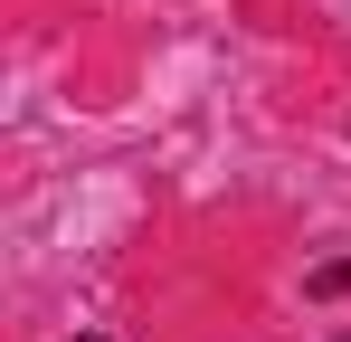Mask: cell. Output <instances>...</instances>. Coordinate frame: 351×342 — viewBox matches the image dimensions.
<instances>
[{"mask_svg":"<svg viewBox=\"0 0 351 342\" xmlns=\"http://www.w3.org/2000/svg\"><path fill=\"white\" fill-rule=\"evenodd\" d=\"M76 342H105V333H76Z\"/></svg>","mask_w":351,"mask_h":342,"instance_id":"cell-1","label":"cell"},{"mask_svg":"<svg viewBox=\"0 0 351 342\" xmlns=\"http://www.w3.org/2000/svg\"><path fill=\"white\" fill-rule=\"evenodd\" d=\"M332 342H351V333H332Z\"/></svg>","mask_w":351,"mask_h":342,"instance_id":"cell-2","label":"cell"}]
</instances>
